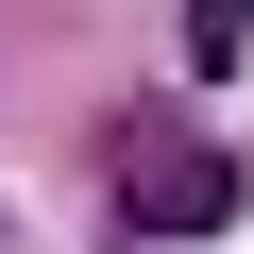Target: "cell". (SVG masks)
<instances>
[{
  "instance_id": "obj_2",
  "label": "cell",
  "mask_w": 254,
  "mask_h": 254,
  "mask_svg": "<svg viewBox=\"0 0 254 254\" xmlns=\"http://www.w3.org/2000/svg\"><path fill=\"white\" fill-rule=\"evenodd\" d=\"M237 34H254V0H187V68H203V85L237 68Z\"/></svg>"
},
{
  "instance_id": "obj_1",
  "label": "cell",
  "mask_w": 254,
  "mask_h": 254,
  "mask_svg": "<svg viewBox=\"0 0 254 254\" xmlns=\"http://www.w3.org/2000/svg\"><path fill=\"white\" fill-rule=\"evenodd\" d=\"M119 203H136V237H220L237 220V153H203V136H119Z\"/></svg>"
}]
</instances>
